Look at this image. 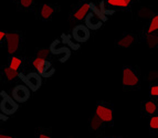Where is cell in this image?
Masks as SVG:
<instances>
[{"instance_id":"obj_27","label":"cell","mask_w":158,"mask_h":138,"mask_svg":"<svg viewBox=\"0 0 158 138\" xmlns=\"http://www.w3.org/2000/svg\"><path fill=\"white\" fill-rule=\"evenodd\" d=\"M42 60H44V59H40V58H35V59H34L33 62H32V65H33V67H37L38 65H39V63L42 61Z\"/></svg>"},{"instance_id":"obj_17","label":"cell","mask_w":158,"mask_h":138,"mask_svg":"<svg viewBox=\"0 0 158 138\" xmlns=\"http://www.w3.org/2000/svg\"><path fill=\"white\" fill-rule=\"evenodd\" d=\"M144 109L147 114H155L157 112V105L153 101H146L144 103Z\"/></svg>"},{"instance_id":"obj_10","label":"cell","mask_w":158,"mask_h":138,"mask_svg":"<svg viewBox=\"0 0 158 138\" xmlns=\"http://www.w3.org/2000/svg\"><path fill=\"white\" fill-rule=\"evenodd\" d=\"M84 26L89 30H98L103 26V22L92 12H89L84 18Z\"/></svg>"},{"instance_id":"obj_22","label":"cell","mask_w":158,"mask_h":138,"mask_svg":"<svg viewBox=\"0 0 158 138\" xmlns=\"http://www.w3.org/2000/svg\"><path fill=\"white\" fill-rule=\"evenodd\" d=\"M158 42V38L157 35H153V34H149L148 33L147 35V43H148V47L149 48H154Z\"/></svg>"},{"instance_id":"obj_26","label":"cell","mask_w":158,"mask_h":138,"mask_svg":"<svg viewBox=\"0 0 158 138\" xmlns=\"http://www.w3.org/2000/svg\"><path fill=\"white\" fill-rule=\"evenodd\" d=\"M150 95L152 96H157L158 95V86L157 85H153L152 87H150Z\"/></svg>"},{"instance_id":"obj_6","label":"cell","mask_w":158,"mask_h":138,"mask_svg":"<svg viewBox=\"0 0 158 138\" xmlns=\"http://www.w3.org/2000/svg\"><path fill=\"white\" fill-rule=\"evenodd\" d=\"M139 83L137 74L131 67H125L123 70V84L124 86H136Z\"/></svg>"},{"instance_id":"obj_24","label":"cell","mask_w":158,"mask_h":138,"mask_svg":"<svg viewBox=\"0 0 158 138\" xmlns=\"http://www.w3.org/2000/svg\"><path fill=\"white\" fill-rule=\"evenodd\" d=\"M149 126L152 129H157L158 128V117L157 116H153L152 120H150Z\"/></svg>"},{"instance_id":"obj_2","label":"cell","mask_w":158,"mask_h":138,"mask_svg":"<svg viewBox=\"0 0 158 138\" xmlns=\"http://www.w3.org/2000/svg\"><path fill=\"white\" fill-rule=\"evenodd\" d=\"M18 75H19V77L22 79V81L26 83L27 87L29 88L30 91H32V92H35V91H38L41 87L42 77L40 76L37 72H31V73H29V74H27V75L20 73V74H18Z\"/></svg>"},{"instance_id":"obj_19","label":"cell","mask_w":158,"mask_h":138,"mask_svg":"<svg viewBox=\"0 0 158 138\" xmlns=\"http://www.w3.org/2000/svg\"><path fill=\"white\" fill-rule=\"evenodd\" d=\"M3 72H5V75L8 81H13L17 76H18V71H16V70H11L10 67H6V69L3 70Z\"/></svg>"},{"instance_id":"obj_12","label":"cell","mask_w":158,"mask_h":138,"mask_svg":"<svg viewBox=\"0 0 158 138\" xmlns=\"http://www.w3.org/2000/svg\"><path fill=\"white\" fill-rule=\"evenodd\" d=\"M133 0H107L108 6H112V7H118V8H127L131 3H132Z\"/></svg>"},{"instance_id":"obj_7","label":"cell","mask_w":158,"mask_h":138,"mask_svg":"<svg viewBox=\"0 0 158 138\" xmlns=\"http://www.w3.org/2000/svg\"><path fill=\"white\" fill-rule=\"evenodd\" d=\"M6 40H7L9 54L16 53L19 49V44H20V35L17 32H10V33L6 34Z\"/></svg>"},{"instance_id":"obj_14","label":"cell","mask_w":158,"mask_h":138,"mask_svg":"<svg viewBox=\"0 0 158 138\" xmlns=\"http://www.w3.org/2000/svg\"><path fill=\"white\" fill-rule=\"evenodd\" d=\"M53 14H54V9H53V7H51V6L49 5H43L42 7H41V17H42L43 19H50L51 17L53 16Z\"/></svg>"},{"instance_id":"obj_5","label":"cell","mask_w":158,"mask_h":138,"mask_svg":"<svg viewBox=\"0 0 158 138\" xmlns=\"http://www.w3.org/2000/svg\"><path fill=\"white\" fill-rule=\"evenodd\" d=\"M59 43H60L59 40L53 41V43L51 44L49 51L52 52L53 54H56V55H62L60 58V61L65 62L66 60L70 58V55H71V52H70V49H69L66 45H64V47H59Z\"/></svg>"},{"instance_id":"obj_15","label":"cell","mask_w":158,"mask_h":138,"mask_svg":"<svg viewBox=\"0 0 158 138\" xmlns=\"http://www.w3.org/2000/svg\"><path fill=\"white\" fill-rule=\"evenodd\" d=\"M89 6H90L91 12H92V14H94L95 16H96L98 19H100L101 21L104 22V21H106V20H107V17H106L105 14H103L102 11L100 10V8H98V7H96V6H95L94 3H89Z\"/></svg>"},{"instance_id":"obj_3","label":"cell","mask_w":158,"mask_h":138,"mask_svg":"<svg viewBox=\"0 0 158 138\" xmlns=\"http://www.w3.org/2000/svg\"><path fill=\"white\" fill-rule=\"evenodd\" d=\"M90 30L84 24H77L72 30V39L77 43H84L90 39Z\"/></svg>"},{"instance_id":"obj_20","label":"cell","mask_w":158,"mask_h":138,"mask_svg":"<svg viewBox=\"0 0 158 138\" xmlns=\"http://www.w3.org/2000/svg\"><path fill=\"white\" fill-rule=\"evenodd\" d=\"M91 128H92L93 130H98L100 127H102L103 125V122L98 118L96 115L95 116H93L92 118H91Z\"/></svg>"},{"instance_id":"obj_4","label":"cell","mask_w":158,"mask_h":138,"mask_svg":"<svg viewBox=\"0 0 158 138\" xmlns=\"http://www.w3.org/2000/svg\"><path fill=\"white\" fill-rule=\"evenodd\" d=\"M11 96L17 103H26L30 98V90L23 84L17 85L16 87H13Z\"/></svg>"},{"instance_id":"obj_8","label":"cell","mask_w":158,"mask_h":138,"mask_svg":"<svg viewBox=\"0 0 158 138\" xmlns=\"http://www.w3.org/2000/svg\"><path fill=\"white\" fill-rule=\"evenodd\" d=\"M35 69L38 71L37 73L41 77H51L54 74V72H56V70L52 67L51 62L47 61V60H42Z\"/></svg>"},{"instance_id":"obj_23","label":"cell","mask_w":158,"mask_h":138,"mask_svg":"<svg viewBox=\"0 0 158 138\" xmlns=\"http://www.w3.org/2000/svg\"><path fill=\"white\" fill-rule=\"evenodd\" d=\"M50 54V51L48 50V49H41L37 52V58H40V59H47Z\"/></svg>"},{"instance_id":"obj_32","label":"cell","mask_w":158,"mask_h":138,"mask_svg":"<svg viewBox=\"0 0 158 138\" xmlns=\"http://www.w3.org/2000/svg\"><path fill=\"white\" fill-rule=\"evenodd\" d=\"M13 2H17V1H20V0H12Z\"/></svg>"},{"instance_id":"obj_13","label":"cell","mask_w":158,"mask_h":138,"mask_svg":"<svg viewBox=\"0 0 158 138\" xmlns=\"http://www.w3.org/2000/svg\"><path fill=\"white\" fill-rule=\"evenodd\" d=\"M134 41H135L134 35L127 34V35H125V37L122 38L121 40H118L117 44H118L121 48H128V47H131V45L134 43Z\"/></svg>"},{"instance_id":"obj_1","label":"cell","mask_w":158,"mask_h":138,"mask_svg":"<svg viewBox=\"0 0 158 138\" xmlns=\"http://www.w3.org/2000/svg\"><path fill=\"white\" fill-rule=\"evenodd\" d=\"M1 96H2V101L0 103V109L2 112V114L7 115V116L15 114L19 108L18 103L6 92H1Z\"/></svg>"},{"instance_id":"obj_9","label":"cell","mask_w":158,"mask_h":138,"mask_svg":"<svg viewBox=\"0 0 158 138\" xmlns=\"http://www.w3.org/2000/svg\"><path fill=\"white\" fill-rule=\"evenodd\" d=\"M95 114L103 123H111L113 120V111L104 105H98Z\"/></svg>"},{"instance_id":"obj_16","label":"cell","mask_w":158,"mask_h":138,"mask_svg":"<svg viewBox=\"0 0 158 138\" xmlns=\"http://www.w3.org/2000/svg\"><path fill=\"white\" fill-rule=\"evenodd\" d=\"M62 42L66 43V44L72 49V50H79L80 49V43H75L74 41H72L71 35H62Z\"/></svg>"},{"instance_id":"obj_30","label":"cell","mask_w":158,"mask_h":138,"mask_svg":"<svg viewBox=\"0 0 158 138\" xmlns=\"http://www.w3.org/2000/svg\"><path fill=\"white\" fill-rule=\"evenodd\" d=\"M39 138H51V137L48 135H44V134H41V135L39 136Z\"/></svg>"},{"instance_id":"obj_25","label":"cell","mask_w":158,"mask_h":138,"mask_svg":"<svg viewBox=\"0 0 158 138\" xmlns=\"http://www.w3.org/2000/svg\"><path fill=\"white\" fill-rule=\"evenodd\" d=\"M20 3L23 8H30L33 5V0H20Z\"/></svg>"},{"instance_id":"obj_21","label":"cell","mask_w":158,"mask_h":138,"mask_svg":"<svg viewBox=\"0 0 158 138\" xmlns=\"http://www.w3.org/2000/svg\"><path fill=\"white\" fill-rule=\"evenodd\" d=\"M157 29H158V16L155 14L154 18L152 19V21H150L149 27H148V33L150 34V33L157 31Z\"/></svg>"},{"instance_id":"obj_31","label":"cell","mask_w":158,"mask_h":138,"mask_svg":"<svg viewBox=\"0 0 158 138\" xmlns=\"http://www.w3.org/2000/svg\"><path fill=\"white\" fill-rule=\"evenodd\" d=\"M0 138H12L11 136H8V135H2V134H0Z\"/></svg>"},{"instance_id":"obj_11","label":"cell","mask_w":158,"mask_h":138,"mask_svg":"<svg viewBox=\"0 0 158 138\" xmlns=\"http://www.w3.org/2000/svg\"><path fill=\"white\" fill-rule=\"evenodd\" d=\"M89 12H90V6H89V3H83V5L74 12L73 17L75 20L81 21V20H84V18L86 17V14H89Z\"/></svg>"},{"instance_id":"obj_28","label":"cell","mask_w":158,"mask_h":138,"mask_svg":"<svg viewBox=\"0 0 158 138\" xmlns=\"http://www.w3.org/2000/svg\"><path fill=\"white\" fill-rule=\"evenodd\" d=\"M6 34H7V33H6L5 31H0V42L6 38Z\"/></svg>"},{"instance_id":"obj_18","label":"cell","mask_w":158,"mask_h":138,"mask_svg":"<svg viewBox=\"0 0 158 138\" xmlns=\"http://www.w3.org/2000/svg\"><path fill=\"white\" fill-rule=\"evenodd\" d=\"M22 64V60L18 56H12V59L10 60V64H9V67L11 70H16L18 71V69L20 67V65Z\"/></svg>"},{"instance_id":"obj_29","label":"cell","mask_w":158,"mask_h":138,"mask_svg":"<svg viewBox=\"0 0 158 138\" xmlns=\"http://www.w3.org/2000/svg\"><path fill=\"white\" fill-rule=\"evenodd\" d=\"M8 120V116L0 113V120Z\"/></svg>"}]
</instances>
